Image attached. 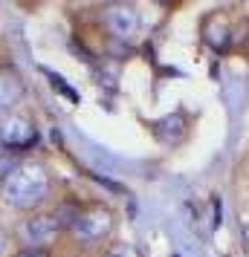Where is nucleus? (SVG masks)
<instances>
[{
    "instance_id": "nucleus-1",
    "label": "nucleus",
    "mask_w": 249,
    "mask_h": 257,
    "mask_svg": "<svg viewBox=\"0 0 249 257\" xmlns=\"http://www.w3.org/2000/svg\"><path fill=\"white\" fill-rule=\"evenodd\" d=\"M3 199L12 208H32L49 194V176L38 162H21L3 182Z\"/></svg>"
},
{
    "instance_id": "nucleus-2",
    "label": "nucleus",
    "mask_w": 249,
    "mask_h": 257,
    "mask_svg": "<svg viewBox=\"0 0 249 257\" xmlns=\"http://www.w3.org/2000/svg\"><path fill=\"white\" fill-rule=\"evenodd\" d=\"M113 228V214L102 205H96V208H81V214L75 217V222L70 225V231L75 240H81V243H96V240H102L105 234H110Z\"/></svg>"
},
{
    "instance_id": "nucleus-3",
    "label": "nucleus",
    "mask_w": 249,
    "mask_h": 257,
    "mask_svg": "<svg viewBox=\"0 0 249 257\" xmlns=\"http://www.w3.org/2000/svg\"><path fill=\"white\" fill-rule=\"evenodd\" d=\"M102 24L107 26V32L113 38H122V41H128V38L136 35V29H139V15L133 6L128 3H110L102 9Z\"/></svg>"
},
{
    "instance_id": "nucleus-4",
    "label": "nucleus",
    "mask_w": 249,
    "mask_h": 257,
    "mask_svg": "<svg viewBox=\"0 0 249 257\" xmlns=\"http://www.w3.org/2000/svg\"><path fill=\"white\" fill-rule=\"evenodd\" d=\"M0 142H3L9 151L29 148V145L35 142V124L24 116L3 113V116H0Z\"/></svg>"
},
{
    "instance_id": "nucleus-5",
    "label": "nucleus",
    "mask_w": 249,
    "mask_h": 257,
    "mask_svg": "<svg viewBox=\"0 0 249 257\" xmlns=\"http://www.w3.org/2000/svg\"><path fill=\"white\" fill-rule=\"evenodd\" d=\"M58 220H55V214H32L29 220L21 225V237H24L26 248H41V245H47L55 240V234H58Z\"/></svg>"
},
{
    "instance_id": "nucleus-6",
    "label": "nucleus",
    "mask_w": 249,
    "mask_h": 257,
    "mask_svg": "<svg viewBox=\"0 0 249 257\" xmlns=\"http://www.w3.org/2000/svg\"><path fill=\"white\" fill-rule=\"evenodd\" d=\"M21 95H24V84H21V78H18L15 72L0 70V113L12 110V107L21 101Z\"/></svg>"
},
{
    "instance_id": "nucleus-7",
    "label": "nucleus",
    "mask_w": 249,
    "mask_h": 257,
    "mask_svg": "<svg viewBox=\"0 0 249 257\" xmlns=\"http://www.w3.org/2000/svg\"><path fill=\"white\" fill-rule=\"evenodd\" d=\"M154 130L159 133V139L180 142L186 133H189V118H186V113H171V116L159 118V121L154 124Z\"/></svg>"
},
{
    "instance_id": "nucleus-8",
    "label": "nucleus",
    "mask_w": 249,
    "mask_h": 257,
    "mask_svg": "<svg viewBox=\"0 0 249 257\" xmlns=\"http://www.w3.org/2000/svg\"><path fill=\"white\" fill-rule=\"evenodd\" d=\"M44 75H47L49 81H52V87H55V90H58V93L64 95V98H70V101H78V93H72L70 84L64 81L61 75H55V72H49V70H44Z\"/></svg>"
},
{
    "instance_id": "nucleus-9",
    "label": "nucleus",
    "mask_w": 249,
    "mask_h": 257,
    "mask_svg": "<svg viewBox=\"0 0 249 257\" xmlns=\"http://www.w3.org/2000/svg\"><path fill=\"white\" fill-rule=\"evenodd\" d=\"M105 257H142V254H139V248H133V245H113Z\"/></svg>"
},
{
    "instance_id": "nucleus-10",
    "label": "nucleus",
    "mask_w": 249,
    "mask_h": 257,
    "mask_svg": "<svg viewBox=\"0 0 249 257\" xmlns=\"http://www.w3.org/2000/svg\"><path fill=\"white\" fill-rule=\"evenodd\" d=\"M18 165H21V162H15L12 156H0V182H3L6 176L12 174V171L18 168Z\"/></svg>"
},
{
    "instance_id": "nucleus-11",
    "label": "nucleus",
    "mask_w": 249,
    "mask_h": 257,
    "mask_svg": "<svg viewBox=\"0 0 249 257\" xmlns=\"http://www.w3.org/2000/svg\"><path fill=\"white\" fill-rule=\"evenodd\" d=\"M15 257H49L44 248H24V251H18Z\"/></svg>"
},
{
    "instance_id": "nucleus-12",
    "label": "nucleus",
    "mask_w": 249,
    "mask_h": 257,
    "mask_svg": "<svg viewBox=\"0 0 249 257\" xmlns=\"http://www.w3.org/2000/svg\"><path fill=\"white\" fill-rule=\"evenodd\" d=\"M3 248H6V231L0 228V251H3Z\"/></svg>"
},
{
    "instance_id": "nucleus-13",
    "label": "nucleus",
    "mask_w": 249,
    "mask_h": 257,
    "mask_svg": "<svg viewBox=\"0 0 249 257\" xmlns=\"http://www.w3.org/2000/svg\"><path fill=\"white\" fill-rule=\"evenodd\" d=\"M243 240H246V243H249V225H246V228H243Z\"/></svg>"
}]
</instances>
